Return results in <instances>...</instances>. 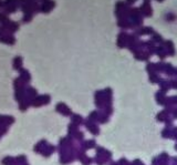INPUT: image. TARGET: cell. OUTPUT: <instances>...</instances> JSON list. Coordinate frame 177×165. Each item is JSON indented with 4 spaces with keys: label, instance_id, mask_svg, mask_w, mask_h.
Wrapping results in <instances>:
<instances>
[{
    "label": "cell",
    "instance_id": "cell-1",
    "mask_svg": "<svg viewBox=\"0 0 177 165\" xmlns=\"http://www.w3.org/2000/svg\"><path fill=\"white\" fill-rule=\"evenodd\" d=\"M50 101L49 96H39V98L34 99L31 101V105L33 106H41L43 104H48V102Z\"/></svg>",
    "mask_w": 177,
    "mask_h": 165
},
{
    "label": "cell",
    "instance_id": "cell-2",
    "mask_svg": "<svg viewBox=\"0 0 177 165\" xmlns=\"http://www.w3.org/2000/svg\"><path fill=\"white\" fill-rule=\"evenodd\" d=\"M14 122V118L9 115H0V127H8Z\"/></svg>",
    "mask_w": 177,
    "mask_h": 165
},
{
    "label": "cell",
    "instance_id": "cell-3",
    "mask_svg": "<svg viewBox=\"0 0 177 165\" xmlns=\"http://www.w3.org/2000/svg\"><path fill=\"white\" fill-rule=\"evenodd\" d=\"M57 110L61 113V114H63V115H69V114H71V111L69 110V108L64 105L63 103H60V104H58V105H57Z\"/></svg>",
    "mask_w": 177,
    "mask_h": 165
},
{
    "label": "cell",
    "instance_id": "cell-4",
    "mask_svg": "<svg viewBox=\"0 0 177 165\" xmlns=\"http://www.w3.org/2000/svg\"><path fill=\"white\" fill-rule=\"evenodd\" d=\"M2 164L4 165H17V161L16 158L11 157V156H6V157L2 160Z\"/></svg>",
    "mask_w": 177,
    "mask_h": 165
},
{
    "label": "cell",
    "instance_id": "cell-5",
    "mask_svg": "<svg viewBox=\"0 0 177 165\" xmlns=\"http://www.w3.org/2000/svg\"><path fill=\"white\" fill-rule=\"evenodd\" d=\"M7 132V127H0V137Z\"/></svg>",
    "mask_w": 177,
    "mask_h": 165
}]
</instances>
